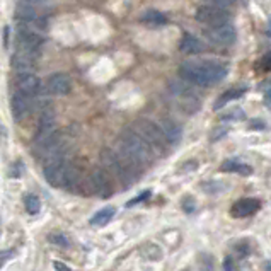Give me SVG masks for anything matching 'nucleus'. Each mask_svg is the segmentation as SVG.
Masks as SVG:
<instances>
[{
  "label": "nucleus",
  "mask_w": 271,
  "mask_h": 271,
  "mask_svg": "<svg viewBox=\"0 0 271 271\" xmlns=\"http://www.w3.org/2000/svg\"><path fill=\"white\" fill-rule=\"evenodd\" d=\"M227 65L217 60H200V62H185L179 68L181 79L195 85L210 87L225 79Z\"/></svg>",
  "instance_id": "1"
},
{
  "label": "nucleus",
  "mask_w": 271,
  "mask_h": 271,
  "mask_svg": "<svg viewBox=\"0 0 271 271\" xmlns=\"http://www.w3.org/2000/svg\"><path fill=\"white\" fill-rule=\"evenodd\" d=\"M102 167L109 172V176H115L121 181L123 186H130L138 176V164H135L128 155L119 149H106L101 152Z\"/></svg>",
  "instance_id": "2"
},
{
  "label": "nucleus",
  "mask_w": 271,
  "mask_h": 271,
  "mask_svg": "<svg viewBox=\"0 0 271 271\" xmlns=\"http://www.w3.org/2000/svg\"><path fill=\"white\" fill-rule=\"evenodd\" d=\"M119 150L138 166H145L153 159V149L135 132L125 130L119 136Z\"/></svg>",
  "instance_id": "3"
},
{
  "label": "nucleus",
  "mask_w": 271,
  "mask_h": 271,
  "mask_svg": "<svg viewBox=\"0 0 271 271\" xmlns=\"http://www.w3.org/2000/svg\"><path fill=\"white\" fill-rule=\"evenodd\" d=\"M79 169L70 162H67V160H60V162L45 167L46 183L55 186V188L72 189L79 183Z\"/></svg>",
  "instance_id": "4"
},
{
  "label": "nucleus",
  "mask_w": 271,
  "mask_h": 271,
  "mask_svg": "<svg viewBox=\"0 0 271 271\" xmlns=\"http://www.w3.org/2000/svg\"><path fill=\"white\" fill-rule=\"evenodd\" d=\"M135 132L138 133L152 149H157V150L166 149L167 142H166V138H164L162 130L159 128L157 123L150 121V119H138V121L135 123Z\"/></svg>",
  "instance_id": "5"
},
{
  "label": "nucleus",
  "mask_w": 271,
  "mask_h": 271,
  "mask_svg": "<svg viewBox=\"0 0 271 271\" xmlns=\"http://www.w3.org/2000/svg\"><path fill=\"white\" fill-rule=\"evenodd\" d=\"M89 186L92 189V193L99 196V198H109L113 195V179L109 176V172L104 167H96L89 176Z\"/></svg>",
  "instance_id": "6"
},
{
  "label": "nucleus",
  "mask_w": 271,
  "mask_h": 271,
  "mask_svg": "<svg viewBox=\"0 0 271 271\" xmlns=\"http://www.w3.org/2000/svg\"><path fill=\"white\" fill-rule=\"evenodd\" d=\"M230 19V14L225 9L215 7V5H202L196 11V21L202 22L210 28H219V26L227 24Z\"/></svg>",
  "instance_id": "7"
},
{
  "label": "nucleus",
  "mask_w": 271,
  "mask_h": 271,
  "mask_svg": "<svg viewBox=\"0 0 271 271\" xmlns=\"http://www.w3.org/2000/svg\"><path fill=\"white\" fill-rule=\"evenodd\" d=\"M41 29L33 28L28 24H19L17 34H19V50H24L29 53H36L39 46L43 45V34Z\"/></svg>",
  "instance_id": "8"
},
{
  "label": "nucleus",
  "mask_w": 271,
  "mask_h": 271,
  "mask_svg": "<svg viewBox=\"0 0 271 271\" xmlns=\"http://www.w3.org/2000/svg\"><path fill=\"white\" fill-rule=\"evenodd\" d=\"M205 36L208 38L210 43H213V45H217V46H230L236 43L237 33H236V28L227 22V24L219 26V28L206 29Z\"/></svg>",
  "instance_id": "9"
},
{
  "label": "nucleus",
  "mask_w": 271,
  "mask_h": 271,
  "mask_svg": "<svg viewBox=\"0 0 271 271\" xmlns=\"http://www.w3.org/2000/svg\"><path fill=\"white\" fill-rule=\"evenodd\" d=\"M58 132L56 130V123H55V115L51 113V109H45L39 118V125H38V132L34 135V145L36 143L45 142L46 138H50L51 135Z\"/></svg>",
  "instance_id": "10"
},
{
  "label": "nucleus",
  "mask_w": 271,
  "mask_h": 271,
  "mask_svg": "<svg viewBox=\"0 0 271 271\" xmlns=\"http://www.w3.org/2000/svg\"><path fill=\"white\" fill-rule=\"evenodd\" d=\"M16 87H17V92L28 96V98H33V96L38 94L41 84H39L38 75L28 72V73H19L17 79H16Z\"/></svg>",
  "instance_id": "11"
},
{
  "label": "nucleus",
  "mask_w": 271,
  "mask_h": 271,
  "mask_svg": "<svg viewBox=\"0 0 271 271\" xmlns=\"http://www.w3.org/2000/svg\"><path fill=\"white\" fill-rule=\"evenodd\" d=\"M261 203L259 200L256 198H242L239 202H236L230 208V215L234 219H246V217H251L259 210Z\"/></svg>",
  "instance_id": "12"
},
{
  "label": "nucleus",
  "mask_w": 271,
  "mask_h": 271,
  "mask_svg": "<svg viewBox=\"0 0 271 271\" xmlns=\"http://www.w3.org/2000/svg\"><path fill=\"white\" fill-rule=\"evenodd\" d=\"M11 108H12V116H14L17 121H21V119L28 118L29 113H31V109H33L31 98L21 94V92H16L11 99Z\"/></svg>",
  "instance_id": "13"
},
{
  "label": "nucleus",
  "mask_w": 271,
  "mask_h": 271,
  "mask_svg": "<svg viewBox=\"0 0 271 271\" xmlns=\"http://www.w3.org/2000/svg\"><path fill=\"white\" fill-rule=\"evenodd\" d=\"M46 87H48V92H51L53 96H67L72 89V82L67 73H53L48 79Z\"/></svg>",
  "instance_id": "14"
},
{
  "label": "nucleus",
  "mask_w": 271,
  "mask_h": 271,
  "mask_svg": "<svg viewBox=\"0 0 271 271\" xmlns=\"http://www.w3.org/2000/svg\"><path fill=\"white\" fill-rule=\"evenodd\" d=\"M12 65L19 73H28L34 65V53L24 51V50H17L16 55L12 56Z\"/></svg>",
  "instance_id": "15"
},
{
  "label": "nucleus",
  "mask_w": 271,
  "mask_h": 271,
  "mask_svg": "<svg viewBox=\"0 0 271 271\" xmlns=\"http://www.w3.org/2000/svg\"><path fill=\"white\" fill-rule=\"evenodd\" d=\"M159 128L162 130L164 138H166L167 143H177V142L181 140V135H183V130H181V126L177 125L176 121H172V119L164 118L162 121H160Z\"/></svg>",
  "instance_id": "16"
},
{
  "label": "nucleus",
  "mask_w": 271,
  "mask_h": 271,
  "mask_svg": "<svg viewBox=\"0 0 271 271\" xmlns=\"http://www.w3.org/2000/svg\"><path fill=\"white\" fill-rule=\"evenodd\" d=\"M179 50L183 53H188V55H196L203 50V45L198 38H195L193 34H185L181 39Z\"/></svg>",
  "instance_id": "17"
},
{
  "label": "nucleus",
  "mask_w": 271,
  "mask_h": 271,
  "mask_svg": "<svg viewBox=\"0 0 271 271\" xmlns=\"http://www.w3.org/2000/svg\"><path fill=\"white\" fill-rule=\"evenodd\" d=\"M246 92H247L246 87H234V89L225 90V92H223V94L220 96V99H217V102H215V109H220V108H223V106H225L227 102L236 101V99L242 98V96L246 94Z\"/></svg>",
  "instance_id": "18"
},
{
  "label": "nucleus",
  "mask_w": 271,
  "mask_h": 271,
  "mask_svg": "<svg viewBox=\"0 0 271 271\" xmlns=\"http://www.w3.org/2000/svg\"><path fill=\"white\" fill-rule=\"evenodd\" d=\"M220 169H222L223 172H239V174H242V176H247V174L253 172V169H251L247 164L237 162V160H225Z\"/></svg>",
  "instance_id": "19"
},
{
  "label": "nucleus",
  "mask_w": 271,
  "mask_h": 271,
  "mask_svg": "<svg viewBox=\"0 0 271 271\" xmlns=\"http://www.w3.org/2000/svg\"><path fill=\"white\" fill-rule=\"evenodd\" d=\"M116 210L113 208V206H106V208L99 210L98 213H96L94 217H92V220H90V223L96 227H101V225H106V223L109 222V220L115 217Z\"/></svg>",
  "instance_id": "20"
},
{
  "label": "nucleus",
  "mask_w": 271,
  "mask_h": 271,
  "mask_svg": "<svg viewBox=\"0 0 271 271\" xmlns=\"http://www.w3.org/2000/svg\"><path fill=\"white\" fill-rule=\"evenodd\" d=\"M142 21L150 26H162L167 22V17L159 11H147L145 14L142 16Z\"/></svg>",
  "instance_id": "21"
},
{
  "label": "nucleus",
  "mask_w": 271,
  "mask_h": 271,
  "mask_svg": "<svg viewBox=\"0 0 271 271\" xmlns=\"http://www.w3.org/2000/svg\"><path fill=\"white\" fill-rule=\"evenodd\" d=\"M24 203H26V210H28L31 215H36V213L39 212V208H41V202H39V198L36 195H28Z\"/></svg>",
  "instance_id": "22"
},
{
  "label": "nucleus",
  "mask_w": 271,
  "mask_h": 271,
  "mask_svg": "<svg viewBox=\"0 0 271 271\" xmlns=\"http://www.w3.org/2000/svg\"><path fill=\"white\" fill-rule=\"evenodd\" d=\"M48 240L51 244H55V246H60V247H67L70 244V240H68V237L65 236V234H51V236L48 237Z\"/></svg>",
  "instance_id": "23"
},
{
  "label": "nucleus",
  "mask_w": 271,
  "mask_h": 271,
  "mask_svg": "<svg viewBox=\"0 0 271 271\" xmlns=\"http://www.w3.org/2000/svg\"><path fill=\"white\" fill-rule=\"evenodd\" d=\"M257 68L261 72H271V51H268L263 58L257 62Z\"/></svg>",
  "instance_id": "24"
},
{
  "label": "nucleus",
  "mask_w": 271,
  "mask_h": 271,
  "mask_svg": "<svg viewBox=\"0 0 271 271\" xmlns=\"http://www.w3.org/2000/svg\"><path fill=\"white\" fill-rule=\"evenodd\" d=\"M242 118H244V113L240 109H234L229 115H222V119H242Z\"/></svg>",
  "instance_id": "25"
},
{
  "label": "nucleus",
  "mask_w": 271,
  "mask_h": 271,
  "mask_svg": "<svg viewBox=\"0 0 271 271\" xmlns=\"http://www.w3.org/2000/svg\"><path fill=\"white\" fill-rule=\"evenodd\" d=\"M208 2L212 5H215V7H220V9H225L234 4V0H208Z\"/></svg>",
  "instance_id": "26"
},
{
  "label": "nucleus",
  "mask_w": 271,
  "mask_h": 271,
  "mask_svg": "<svg viewBox=\"0 0 271 271\" xmlns=\"http://www.w3.org/2000/svg\"><path fill=\"white\" fill-rule=\"evenodd\" d=\"M14 256V253L12 251H0V268L4 266L5 263H7L11 257Z\"/></svg>",
  "instance_id": "27"
},
{
  "label": "nucleus",
  "mask_w": 271,
  "mask_h": 271,
  "mask_svg": "<svg viewBox=\"0 0 271 271\" xmlns=\"http://www.w3.org/2000/svg\"><path fill=\"white\" fill-rule=\"evenodd\" d=\"M150 196V191H143L142 195L140 196H136L135 200H132V202H128V206H133V205H136V203H140V202H143L145 198H149Z\"/></svg>",
  "instance_id": "28"
},
{
  "label": "nucleus",
  "mask_w": 271,
  "mask_h": 271,
  "mask_svg": "<svg viewBox=\"0 0 271 271\" xmlns=\"http://www.w3.org/2000/svg\"><path fill=\"white\" fill-rule=\"evenodd\" d=\"M53 268H55V271H73L72 268H68L67 264L60 263V261H55V263H53Z\"/></svg>",
  "instance_id": "29"
},
{
  "label": "nucleus",
  "mask_w": 271,
  "mask_h": 271,
  "mask_svg": "<svg viewBox=\"0 0 271 271\" xmlns=\"http://www.w3.org/2000/svg\"><path fill=\"white\" fill-rule=\"evenodd\" d=\"M223 270H225V271H237L236 264H234V261L230 259V257H227V259L223 261Z\"/></svg>",
  "instance_id": "30"
},
{
  "label": "nucleus",
  "mask_w": 271,
  "mask_h": 271,
  "mask_svg": "<svg viewBox=\"0 0 271 271\" xmlns=\"http://www.w3.org/2000/svg\"><path fill=\"white\" fill-rule=\"evenodd\" d=\"M264 102H266V106L271 109V87L266 90V94H264Z\"/></svg>",
  "instance_id": "31"
},
{
  "label": "nucleus",
  "mask_w": 271,
  "mask_h": 271,
  "mask_svg": "<svg viewBox=\"0 0 271 271\" xmlns=\"http://www.w3.org/2000/svg\"><path fill=\"white\" fill-rule=\"evenodd\" d=\"M4 46L5 48H9V26H5L4 28Z\"/></svg>",
  "instance_id": "32"
},
{
  "label": "nucleus",
  "mask_w": 271,
  "mask_h": 271,
  "mask_svg": "<svg viewBox=\"0 0 271 271\" xmlns=\"http://www.w3.org/2000/svg\"><path fill=\"white\" fill-rule=\"evenodd\" d=\"M26 2H29V4H39V2H43V0H26Z\"/></svg>",
  "instance_id": "33"
},
{
  "label": "nucleus",
  "mask_w": 271,
  "mask_h": 271,
  "mask_svg": "<svg viewBox=\"0 0 271 271\" xmlns=\"http://www.w3.org/2000/svg\"><path fill=\"white\" fill-rule=\"evenodd\" d=\"M268 33H270V36H271V21H270V26H268Z\"/></svg>",
  "instance_id": "34"
}]
</instances>
